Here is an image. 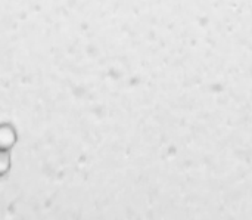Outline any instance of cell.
I'll list each match as a JSON object with an SVG mask.
<instances>
[{
  "label": "cell",
  "instance_id": "1",
  "mask_svg": "<svg viewBox=\"0 0 252 220\" xmlns=\"http://www.w3.org/2000/svg\"><path fill=\"white\" fill-rule=\"evenodd\" d=\"M16 142V132L10 124H0V151H10Z\"/></svg>",
  "mask_w": 252,
  "mask_h": 220
},
{
  "label": "cell",
  "instance_id": "2",
  "mask_svg": "<svg viewBox=\"0 0 252 220\" xmlns=\"http://www.w3.org/2000/svg\"><path fill=\"white\" fill-rule=\"evenodd\" d=\"M12 164L10 151H0V176H4Z\"/></svg>",
  "mask_w": 252,
  "mask_h": 220
}]
</instances>
